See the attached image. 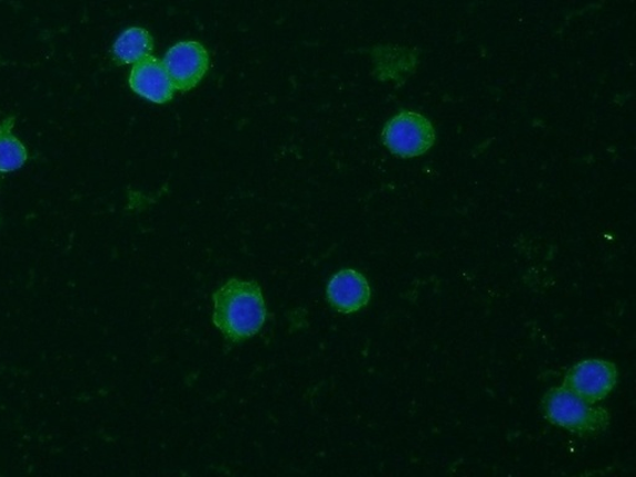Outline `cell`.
<instances>
[{
    "label": "cell",
    "instance_id": "6da1fadb",
    "mask_svg": "<svg viewBox=\"0 0 636 477\" xmlns=\"http://www.w3.org/2000/svg\"><path fill=\"white\" fill-rule=\"evenodd\" d=\"M213 304V324L231 344L257 336L267 322L268 306L257 281L230 279L215 292Z\"/></svg>",
    "mask_w": 636,
    "mask_h": 477
},
{
    "label": "cell",
    "instance_id": "7a4b0ae2",
    "mask_svg": "<svg viewBox=\"0 0 636 477\" xmlns=\"http://www.w3.org/2000/svg\"><path fill=\"white\" fill-rule=\"evenodd\" d=\"M540 410L547 421L583 439L600 436L612 420L607 408L590 405L564 386L547 391L540 401Z\"/></svg>",
    "mask_w": 636,
    "mask_h": 477
},
{
    "label": "cell",
    "instance_id": "3957f363",
    "mask_svg": "<svg viewBox=\"0 0 636 477\" xmlns=\"http://www.w3.org/2000/svg\"><path fill=\"white\" fill-rule=\"evenodd\" d=\"M381 141L397 157L416 158L436 143V130L426 116L403 110L386 123Z\"/></svg>",
    "mask_w": 636,
    "mask_h": 477
},
{
    "label": "cell",
    "instance_id": "277c9868",
    "mask_svg": "<svg viewBox=\"0 0 636 477\" xmlns=\"http://www.w3.org/2000/svg\"><path fill=\"white\" fill-rule=\"evenodd\" d=\"M618 378V368L610 360L590 358L572 366L562 386L590 405H597L616 388Z\"/></svg>",
    "mask_w": 636,
    "mask_h": 477
},
{
    "label": "cell",
    "instance_id": "5b68a950",
    "mask_svg": "<svg viewBox=\"0 0 636 477\" xmlns=\"http://www.w3.org/2000/svg\"><path fill=\"white\" fill-rule=\"evenodd\" d=\"M163 63L175 89L189 91L207 76L209 54L199 41H180L167 51Z\"/></svg>",
    "mask_w": 636,
    "mask_h": 477
},
{
    "label": "cell",
    "instance_id": "8992f818",
    "mask_svg": "<svg viewBox=\"0 0 636 477\" xmlns=\"http://www.w3.org/2000/svg\"><path fill=\"white\" fill-rule=\"evenodd\" d=\"M327 302L339 314H356L364 310L372 299V289L362 272L342 269L328 281Z\"/></svg>",
    "mask_w": 636,
    "mask_h": 477
},
{
    "label": "cell",
    "instance_id": "52a82bcc",
    "mask_svg": "<svg viewBox=\"0 0 636 477\" xmlns=\"http://www.w3.org/2000/svg\"><path fill=\"white\" fill-rule=\"evenodd\" d=\"M129 83L133 92L155 103H166L175 97L176 89L163 61L153 57L135 63Z\"/></svg>",
    "mask_w": 636,
    "mask_h": 477
},
{
    "label": "cell",
    "instance_id": "ba28073f",
    "mask_svg": "<svg viewBox=\"0 0 636 477\" xmlns=\"http://www.w3.org/2000/svg\"><path fill=\"white\" fill-rule=\"evenodd\" d=\"M155 49L153 38L150 31L143 28H130L115 41L112 59L118 66H129L152 57Z\"/></svg>",
    "mask_w": 636,
    "mask_h": 477
},
{
    "label": "cell",
    "instance_id": "9c48e42d",
    "mask_svg": "<svg viewBox=\"0 0 636 477\" xmlns=\"http://www.w3.org/2000/svg\"><path fill=\"white\" fill-rule=\"evenodd\" d=\"M16 118H8L0 125V173L14 172L28 159L27 148L13 133Z\"/></svg>",
    "mask_w": 636,
    "mask_h": 477
}]
</instances>
